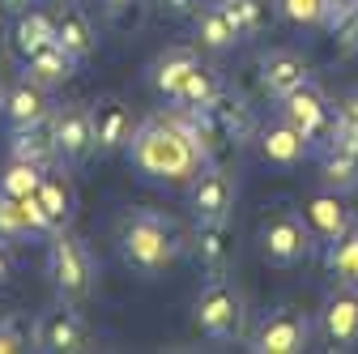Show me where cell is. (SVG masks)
Segmentation results:
<instances>
[{"label":"cell","instance_id":"8fae6325","mask_svg":"<svg viewBox=\"0 0 358 354\" xmlns=\"http://www.w3.org/2000/svg\"><path fill=\"white\" fill-rule=\"evenodd\" d=\"M34 341H38V350H81L85 333H81V320L60 307V312H48L34 325Z\"/></svg>","mask_w":358,"mask_h":354},{"label":"cell","instance_id":"cb8c5ba5","mask_svg":"<svg viewBox=\"0 0 358 354\" xmlns=\"http://www.w3.org/2000/svg\"><path fill=\"white\" fill-rule=\"evenodd\" d=\"M324 180H329L333 188H350V184H358V146L337 141V150L324 158Z\"/></svg>","mask_w":358,"mask_h":354},{"label":"cell","instance_id":"d4e9b609","mask_svg":"<svg viewBox=\"0 0 358 354\" xmlns=\"http://www.w3.org/2000/svg\"><path fill=\"white\" fill-rule=\"evenodd\" d=\"M38 184H43V167H34V162H9V171L0 175V192H9V197H34L38 192Z\"/></svg>","mask_w":358,"mask_h":354},{"label":"cell","instance_id":"f546056e","mask_svg":"<svg viewBox=\"0 0 358 354\" xmlns=\"http://www.w3.org/2000/svg\"><path fill=\"white\" fill-rule=\"evenodd\" d=\"M196 252H201L205 264H217V260H222V222H201Z\"/></svg>","mask_w":358,"mask_h":354},{"label":"cell","instance_id":"5b68a950","mask_svg":"<svg viewBox=\"0 0 358 354\" xmlns=\"http://www.w3.org/2000/svg\"><path fill=\"white\" fill-rule=\"evenodd\" d=\"M52 137H56V150L64 158H85L90 150L99 146V137H94V115L81 111V107L60 111L56 124H52Z\"/></svg>","mask_w":358,"mask_h":354},{"label":"cell","instance_id":"8d00e7d4","mask_svg":"<svg viewBox=\"0 0 358 354\" xmlns=\"http://www.w3.org/2000/svg\"><path fill=\"white\" fill-rule=\"evenodd\" d=\"M166 5H171L175 13H196V9H201V0H166Z\"/></svg>","mask_w":358,"mask_h":354},{"label":"cell","instance_id":"9a60e30c","mask_svg":"<svg viewBox=\"0 0 358 354\" xmlns=\"http://www.w3.org/2000/svg\"><path fill=\"white\" fill-rule=\"evenodd\" d=\"M73 60H77V56H69L60 43H48L43 52L30 56V81H38V85H60V81H69Z\"/></svg>","mask_w":358,"mask_h":354},{"label":"cell","instance_id":"f1b7e54d","mask_svg":"<svg viewBox=\"0 0 358 354\" xmlns=\"http://www.w3.org/2000/svg\"><path fill=\"white\" fill-rule=\"evenodd\" d=\"M333 269H337L341 282L358 286V235L345 239V243H337V252H333Z\"/></svg>","mask_w":358,"mask_h":354},{"label":"cell","instance_id":"3957f363","mask_svg":"<svg viewBox=\"0 0 358 354\" xmlns=\"http://www.w3.org/2000/svg\"><path fill=\"white\" fill-rule=\"evenodd\" d=\"M243 325V299L227 286V282H213L201 299H196V329L205 337H217V341H227L235 337Z\"/></svg>","mask_w":358,"mask_h":354},{"label":"cell","instance_id":"5bb4252c","mask_svg":"<svg viewBox=\"0 0 358 354\" xmlns=\"http://www.w3.org/2000/svg\"><path fill=\"white\" fill-rule=\"evenodd\" d=\"M307 141L311 137H303L294 124H273V128L260 132V150H264L268 162H294V158H303Z\"/></svg>","mask_w":358,"mask_h":354},{"label":"cell","instance_id":"d590c367","mask_svg":"<svg viewBox=\"0 0 358 354\" xmlns=\"http://www.w3.org/2000/svg\"><path fill=\"white\" fill-rule=\"evenodd\" d=\"M341 38H345V48H358V5H354V13L345 17V30H341Z\"/></svg>","mask_w":358,"mask_h":354},{"label":"cell","instance_id":"f35d334b","mask_svg":"<svg viewBox=\"0 0 358 354\" xmlns=\"http://www.w3.org/2000/svg\"><path fill=\"white\" fill-rule=\"evenodd\" d=\"M5 5H30V0H5Z\"/></svg>","mask_w":358,"mask_h":354},{"label":"cell","instance_id":"44dd1931","mask_svg":"<svg viewBox=\"0 0 358 354\" xmlns=\"http://www.w3.org/2000/svg\"><path fill=\"white\" fill-rule=\"evenodd\" d=\"M196 69V60H192V52H166L158 64H154V85H158V90L162 94H179V85H184L188 81V73Z\"/></svg>","mask_w":358,"mask_h":354},{"label":"cell","instance_id":"603a6c76","mask_svg":"<svg viewBox=\"0 0 358 354\" xmlns=\"http://www.w3.org/2000/svg\"><path fill=\"white\" fill-rule=\"evenodd\" d=\"M48 43H56V22H52L48 13H26V17L17 22V48H22L26 56L43 52Z\"/></svg>","mask_w":358,"mask_h":354},{"label":"cell","instance_id":"ac0fdd59","mask_svg":"<svg viewBox=\"0 0 358 354\" xmlns=\"http://www.w3.org/2000/svg\"><path fill=\"white\" fill-rule=\"evenodd\" d=\"M235 38H239V26H235V17L227 13V5H213V9L201 13V43H205V48L222 52V48H231Z\"/></svg>","mask_w":358,"mask_h":354},{"label":"cell","instance_id":"7c38bea8","mask_svg":"<svg viewBox=\"0 0 358 354\" xmlns=\"http://www.w3.org/2000/svg\"><path fill=\"white\" fill-rule=\"evenodd\" d=\"M282 111H286V124H294L303 137H316L324 128V99L316 90H307V85H299L294 94L282 99Z\"/></svg>","mask_w":358,"mask_h":354},{"label":"cell","instance_id":"ffe728a7","mask_svg":"<svg viewBox=\"0 0 358 354\" xmlns=\"http://www.w3.org/2000/svg\"><path fill=\"white\" fill-rule=\"evenodd\" d=\"M43 115H48V103H43V85L38 81H26V85H17V90L9 94V120L17 128L38 124Z\"/></svg>","mask_w":358,"mask_h":354},{"label":"cell","instance_id":"d6a6232c","mask_svg":"<svg viewBox=\"0 0 358 354\" xmlns=\"http://www.w3.org/2000/svg\"><path fill=\"white\" fill-rule=\"evenodd\" d=\"M222 124H227L231 132H239V137H248V132H252V115H248L243 103H227V107H222Z\"/></svg>","mask_w":358,"mask_h":354},{"label":"cell","instance_id":"2e32d148","mask_svg":"<svg viewBox=\"0 0 358 354\" xmlns=\"http://www.w3.org/2000/svg\"><path fill=\"white\" fill-rule=\"evenodd\" d=\"M324 329H329V337L341 341V346L358 341V299H350V295L329 299V303H324Z\"/></svg>","mask_w":358,"mask_h":354},{"label":"cell","instance_id":"d6986e66","mask_svg":"<svg viewBox=\"0 0 358 354\" xmlns=\"http://www.w3.org/2000/svg\"><path fill=\"white\" fill-rule=\"evenodd\" d=\"M307 218H311V227H316L324 239H341L345 227H350V218H345V205L337 197H316L307 205Z\"/></svg>","mask_w":358,"mask_h":354},{"label":"cell","instance_id":"9c48e42d","mask_svg":"<svg viewBox=\"0 0 358 354\" xmlns=\"http://www.w3.org/2000/svg\"><path fill=\"white\" fill-rule=\"evenodd\" d=\"M307 346V320L294 316V312H282V316H268L260 337H256V350L264 354H294Z\"/></svg>","mask_w":358,"mask_h":354},{"label":"cell","instance_id":"ba28073f","mask_svg":"<svg viewBox=\"0 0 358 354\" xmlns=\"http://www.w3.org/2000/svg\"><path fill=\"white\" fill-rule=\"evenodd\" d=\"M307 248H311V239H307L299 218H278V222H268V231H264V256L273 260V264H294V260L307 256Z\"/></svg>","mask_w":358,"mask_h":354},{"label":"cell","instance_id":"277c9868","mask_svg":"<svg viewBox=\"0 0 358 354\" xmlns=\"http://www.w3.org/2000/svg\"><path fill=\"white\" fill-rule=\"evenodd\" d=\"M52 278H56V286L64 290V299H77V295L90 290V260H85V252H81L73 239H64V235L52 243Z\"/></svg>","mask_w":358,"mask_h":354},{"label":"cell","instance_id":"6da1fadb","mask_svg":"<svg viewBox=\"0 0 358 354\" xmlns=\"http://www.w3.org/2000/svg\"><path fill=\"white\" fill-rule=\"evenodd\" d=\"M132 158L141 171L158 175V180H188L201 167L196 137L179 124H145L132 137Z\"/></svg>","mask_w":358,"mask_h":354},{"label":"cell","instance_id":"836d02e7","mask_svg":"<svg viewBox=\"0 0 358 354\" xmlns=\"http://www.w3.org/2000/svg\"><path fill=\"white\" fill-rule=\"evenodd\" d=\"M13 350H22V333H17V325H0V354H13Z\"/></svg>","mask_w":358,"mask_h":354},{"label":"cell","instance_id":"52a82bcc","mask_svg":"<svg viewBox=\"0 0 358 354\" xmlns=\"http://www.w3.org/2000/svg\"><path fill=\"white\" fill-rule=\"evenodd\" d=\"M231 201H235V184H231V175L217 171V167L205 171L196 180V188H192V209H196L201 222H222L227 209H231Z\"/></svg>","mask_w":358,"mask_h":354},{"label":"cell","instance_id":"30bf717a","mask_svg":"<svg viewBox=\"0 0 358 354\" xmlns=\"http://www.w3.org/2000/svg\"><path fill=\"white\" fill-rule=\"evenodd\" d=\"M260 81H264L268 94L286 99V94L299 90V85H307V60L294 56V52H273V56L260 64Z\"/></svg>","mask_w":358,"mask_h":354},{"label":"cell","instance_id":"7a4b0ae2","mask_svg":"<svg viewBox=\"0 0 358 354\" xmlns=\"http://www.w3.org/2000/svg\"><path fill=\"white\" fill-rule=\"evenodd\" d=\"M120 243H124V256L132 264H141V269H166L171 256H175V243H171V231L158 213L141 209V213H132L124 231H120Z\"/></svg>","mask_w":358,"mask_h":354},{"label":"cell","instance_id":"e575fe53","mask_svg":"<svg viewBox=\"0 0 358 354\" xmlns=\"http://www.w3.org/2000/svg\"><path fill=\"white\" fill-rule=\"evenodd\" d=\"M103 5H107V13H111V17H128V13H137L141 0H103Z\"/></svg>","mask_w":358,"mask_h":354},{"label":"cell","instance_id":"7402d4cb","mask_svg":"<svg viewBox=\"0 0 358 354\" xmlns=\"http://www.w3.org/2000/svg\"><path fill=\"white\" fill-rule=\"evenodd\" d=\"M175 99L184 103V107H192V111H205V107H213V103H217V81H213V73L196 64V69L188 73V81L179 85V94H175Z\"/></svg>","mask_w":358,"mask_h":354},{"label":"cell","instance_id":"4dcf8cb0","mask_svg":"<svg viewBox=\"0 0 358 354\" xmlns=\"http://www.w3.org/2000/svg\"><path fill=\"white\" fill-rule=\"evenodd\" d=\"M282 9H286V17L311 26V22H320L329 13V0H282Z\"/></svg>","mask_w":358,"mask_h":354},{"label":"cell","instance_id":"484cf974","mask_svg":"<svg viewBox=\"0 0 358 354\" xmlns=\"http://www.w3.org/2000/svg\"><path fill=\"white\" fill-rule=\"evenodd\" d=\"M56 43L69 52V56H85L90 48H94V34H90V26H85V17H77V13H64L60 22H56Z\"/></svg>","mask_w":358,"mask_h":354},{"label":"cell","instance_id":"83f0119b","mask_svg":"<svg viewBox=\"0 0 358 354\" xmlns=\"http://www.w3.org/2000/svg\"><path fill=\"white\" fill-rule=\"evenodd\" d=\"M227 13L235 17L239 34H256L264 26V0H227Z\"/></svg>","mask_w":358,"mask_h":354},{"label":"cell","instance_id":"1f68e13d","mask_svg":"<svg viewBox=\"0 0 358 354\" xmlns=\"http://www.w3.org/2000/svg\"><path fill=\"white\" fill-rule=\"evenodd\" d=\"M337 141L345 146H358V94L341 107V128H337Z\"/></svg>","mask_w":358,"mask_h":354},{"label":"cell","instance_id":"4316f807","mask_svg":"<svg viewBox=\"0 0 358 354\" xmlns=\"http://www.w3.org/2000/svg\"><path fill=\"white\" fill-rule=\"evenodd\" d=\"M34 201H38L43 218H48L52 227H60L64 218H69V192H64V184H56V180H43L38 192H34Z\"/></svg>","mask_w":358,"mask_h":354},{"label":"cell","instance_id":"74e56055","mask_svg":"<svg viewBox=\"0 0 358 354\" xmlns=\"http://www.w3.org/2000/svg\"><path fill=\"white\" fill-rule=\"evenodd\" d=\"M9 278V256H5V248H0V282Z\"/></svg>","mask_w":358,"mask_h":354},{"label":"cell","instance_id":"e0dca14e","mask_svg":"<svg viewBox=\"0 0 358 354\" xmlns=\"http://www.w3.org/2000/svg\"><path fill=\"white\" fill-rule=\"evenodd\" d=\"M52 154H60V150H56V137H52V132H43L38 124H26L17 137H13V158H17V162L48 167Z\"/></svg>","mask_w":358,"mask_h":354},{"label":"cell","instance_id":"8992f818","mask_svg":"<svg viewBox=\"0 0 358 354\" xmlns=\"http://www.w3.org/2000/svg\"><path fill=\"white\" fill-rule=\"evenodd\" d=\"M30 231H52V222L43 218L38 201L34 197H9V192H0V243L22 239Z\"/></svg>","mask_w":358,"mask_h":354},{"label":"cell","instance_id":"ab89813d","mask_svg":"<svg viewBox=\"0 0 358 354\" xmlns=\"http://www.w3.org/2000/svg\"><path fill=\"white\" fill-rule=\"evenodd\" d=\"M0 26H5V13H0Z\"/></svg>","mask_w":358,"mask_h":354},{"label":"cell","instance_id":"4fadbf2b","mask_svg":"<svg viewBox=\"0 0 358 354\" xmlns=\"http://www.w3.org/2000/svg\"><path fill=\"white\" fill-rule=\"evenodd\" d=\"M94 137H99V150H120L132 141V115L120 107V103H103L94 111Z\"/></svg>","mask_w":358,"mask_h":354}]
</instances>
